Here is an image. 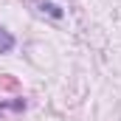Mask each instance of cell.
Instances as JSON below:
<instances>
[{
	"label": "cell",
	"mask_w": 121,
	"mask_h": 121,
	"mask_svg": "<svg viewBox=\"0 0 121 121\" xmlns=\"http://www.w3.org/2000/svg\"><path fill=\"white\" fill-rule=\"evenodd\" d=\"M26 110V99H11V101H0V116L9 113H23Z\"/></svg>",
	"instance_id": "1"
},
{
	"label": "cell",
	"mask_w": 121,
	"mask_h": 121,
	"mask_svg": "<svg viewBox=\"0 0 121 121\" xmlns=\"http://www.w3.org/2000/svg\"><path fill=\"white\" fill-rule=\"evenodd\" d=\"M11 48H14V37H11L6 28H0V54H9Z\"/></svg>",
	"instance_id": "2"
},
{
	"label": "cell",
	"mask_w": 121,
	"mask_h": 121,
	"mask_svg": "<svg viewBox=\"0 0 121 121\" xmlns=\"http://www.w3.org/2000/svg\"><path fill=\"white\" fill-rule=\"evenodd\" d=\"M39 9H42L45 14H51V17H56V20L62 17V9L56 6V3H48V0H42V3H39Z\"/></svg>",
	"instance_id": "3"
}]
</instances>
